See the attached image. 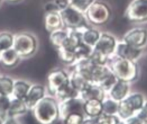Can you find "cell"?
<instances>
[{"instance_id": "obj_15", "label": "cell", "mask_w": 147, "mask_h": 124, "mask_svg": "<svg viewBox=\"0 0 147 124\" xmlns=\"http://www.w3.org/2000/svg\"><path fill=\"white\" fill-rule=\"evenodd\" d=\"M84 113L86 117L97 118L103 113L102 101L98 99H89L84 101Z\"/></svg>"}, {"instance_id": "obj_3", "label": "cell", "mask_w": 147, "mask_h": 124, "mask_svg": "<svg viewBox=\"0 0 147 124\" xmlns=\"http://www.w3.org/2000/svg\"><path fill=\"white\" fill-rule=\"evenodd\" d=\"M146 99L144 94L140 92H133L119 102L117 116L121 121H126L128 118L135 116L143 107Z\"/></svg>"}, {"instance_id": "obj_19", "label": "cell", "mask_w": 147, "mask_h": 124, "mask_svg": "<svg viewBox=\"0 0 147 124\" xmlns=\"http://www.w3.org/2000/svg\"><path fill=\"white\" fill-rule=\"evenodd\" d=\"M69 79L70 83L79 92V94L91 84V82L83 73L76 70L72 71V73L69 75Z\"/></svg>"}, {"instance_id": "obj_37", "label": "cell", "mask_w": 147, "mask_h": 124, "mask_svg": "<svg viewBox=\"0 0 147 124\" xmlns=\"http://www.w3.org/2000/svg\"><path fill=\"white\" fill-rule=\"evenodd\" d=\"M3 124H17L14 118H7L3 121Z\"/></svg>"}, {"instance_id": "obj_21", "label": "cell", "mask_w": 147, "mask_h": 124, "mask_svg": "<svg viewBox=\"0 0 147 124\" xmlns=\"http://www.w3.org/2000/svg\"><path fill=\"white\" fill-rule=\"evenodd\" d=\"M28 107L27 106L24 100L13 98L10 100V104L8 111V118H14L16 117L23 115L28 111Z\"/></svg>"}, {"instance_id": "obj_26", "label": "cell", "mask_w": 147, "mask_h": 124, "mask_svg": "<svg viewBox=\"0 0 147 124\" xmlns=\"http://www.w3.org/2000/svg\"><path fill=\"white\" fill-rule=\"evenodd\" d=\"M119 103L113 100L109 97H106L102 101V110L103 113L106 115H117Z\"/></svg>"}, {"instance_id": "obj_12", "label": "cell", "mask_w": 147, "mask_h": 124, "mask_svg": "<svg viewBox=\"0 0 147 124\" xmlns=\"http://www.w3.org/2000/svg\"><path fill=\"white\" fill-rule=\"evenodd\" d=\"M122 41L139 48H145L147 45V29L137 27L128 30L123 36Z\"/></svg>"}, {"instance_id": "obj_23", "label": "cell", "mask_w": 147, "mask_h": 124, "mask_svg": "<svg viewBox=\"0 0 147 124\" xmlns=\"http://www.w3.org/2000/svg\"><path fill=\"white\" fill-rule=\"evenodd\" d=\"M68 35V31L65 28H62L59 29H56L54 31L50 32V41L53 44V46L58 49L61 47L66 40Z\"/></svg>"}, {"instance_id": "obj_24", "label": "cell", "mask_w": 147, "mask_h": 124, "mask_svg": "<svg viewBox=\"0 0 147 124\" xmlns=\"http://www.w3.org/2000/svg\"><path fill=\"white\" fill-rule=\"evenodd\" d=\"M92 51H93V47H90V46L81 42L74 50L75 54H76V62L75 63H77L78 61H81V60H84L89 59L90 57V55H91Z\"/></svg>"}, {"instance_id": "obj_30", "label": "cell", "mask_w": 147, "mask_h": 124, "mask_svg": "<svg viewBox=\"0 0 147 124\" xmlns=\"http://www.w3.org/2000/svg\"><path fill=\"white\" fill-rule=\"evenodd\" d=\"M10 104L9 96L0 95V120L4 121L8 118V111Z\"/></svg>"}, {"instance_id": "obj_18", "label": "cell", "mask_w": 147, "mask_h": 124, "mask_svg": "<svg viewBox=\"0 0 147 124\" xmlns=\"http://www.w3.org/2000/svg\"><path fill=\"white\" fill-rule=\"evenodd\" d=\"M45 28L47 31L52 32L56 29L64 28L59 11H49L45 15Z\"/></svg>"}, {"instance_id": "obj_27", "label": "cell", "mask_w": 147, "mask_h": 124, "mask_svg": "<svg viewBox=\"0 0 147 124\" xmlns=\"http://www.w3.org/2000/svg\"><path fill=\"white\" fill-rule=\"evenodd\" d=\"M55 97H57L61 101V100H65V99H68V98L79 97V92L70 83L67 86H65L64 89H62L60 91H59L55 95Z\"/></svg>"}, {"instance_id": "obj_10", "label": "cell", "mask_w": 147, "mask_h": 124, "mask_svg": "<svg viewBox=\"0 0 147 124\" xmlns=\"http://www.w3.org/2000/svg\"><path fill=\"white\" fill-rule=\"evenodd\" d=\"M143 53H144V48L135 47L121 40V41H118L114 55L121 59L137 61L141 58Z\"/></svg>"}, {"instance_id": "obj_13", "label": "cell", "mask_w": 147, "mask_h": 124, "mask_svg": "<svg viewBox=\"0 0 147 124\" xmlns=\"http://www.w3.org/2000/svg\"><path fill=\"white\" fill-rule=\"evenodd\" d=\"M130 93V84L118 79L107 91V96L116 102H121Z\"/></svg>"}, {"instance_id": "obj_14", "label": "cell", "mask_w": 147, "mask_h": 124, "mask_svg": "<svg viewBox=\"0 0 147 124\" xmlns=\"http://www.w3.org/2000/svg\"><path fill=\"white\" fill-rule=\"evenodd\" d=\"M79 97L84 101L89 99H98L103 101L104 98L107 97V91L99 85L91 83L85 90L80 92Z\"/></svg>"}, {"instance_id": "obj_4", "label": "cell", "mask_w": 147, "mask_h": 124, "mask_svg": "<svg viewBox=\"0 0 147 124\" xmlns=\"http://www.w3.org/2000/svg\"><path fill=\"white\" fill-rule=\"evenodd\" d=\"M84 15L90 23L95 26H102L109 22L111 19L112 9L106 3L96 0Z\"/></svg>"}, {"instance_id": "obj_34", "label": "cell", "mask_w": 147, "mask_h": 124, "mask_svg": "<svg viewBox=\"0 0 147 124\" xmlns=\"http://www.w3.org/2000/svg\"><path fill=\"white\" fill-rule=\"evenodd\" d=\"M53 3H54L59 11L70 5V0H54Z\"/></svg>"}, {"instance_id": "obj_9", "label": "cell", "mask_w": 147, "mask_h": 124, "mask_svg": "<svg viewBox=\"0 0 147 124\" xmlns=\"http://www.w3.org/2000/svg\"><path fill=\"white\" fill-rule=\"evenodd\" d=\"M118 40L115 35L107 32H101L100 38L93 49L105 54L108 57H111L115 54Z\"/></svg>"}, {"instance_id": "obj_1", "label": "cell", "mask_w": 147, "mask_h": 124, "mask_svg": "<svg viewBox=\"0 0 147 124\" xmlns=\"http://www.w3.org/2000/svg\"><path fill=\"white\" fill-rule=\"evenodd\" d=\"M108 66L117 79L132 84L140 78V70L137 61L125 60L113 55L109 58Z\"/></svg>"}, {"instance_id": "obj_31", "label": "cell", "mask_w": 147, "mask_h": 124, "mask_svg": "<svg viewBox=\"0 0 147 124\" xmlns=\"http://www.w3.org/2000/svg\"><path fill=\"white\" fill-rule=\"evenodd\" d=\"M96 124H120L121 122L117 115H106L102 114L96 118Z\"/></svg>"}, {"instance_id": "obj_32", "label": "cell", "mask_w": 147, "mask_h": 124, "mask_svg": "<svg viewBox=\"0 0 147 124\" xmlns=\"http://www.w3.org/2000/svg\"><path fill=\"white\" fill-rule=\"evenodd\" d=\"M85 118V115L84 113H71L68 115L64 120V124H82L83 121Z\"/></svg>"}, {"instance_id": "obj_41", "label": "cell", "mask_w": 147, "mask_h": 124, "mask_svg": "<svg viewBox=\"0 0 147 124\" xmlns=\"http://www.w3.org/2000/svg\"><path fill=\"white\" fill-rule=\"evenodd\" d=\"M0 54H1V51H0Z\"/></svg>"}, {"instance_id": "obj_40", "label": "cell", "mask_w": 147, "mask_h": 124, "mask_svg": "<svg viewBox=\"0 0 147 124\" xmlns=\"http://www.w3.org/2000/svg\"><path fill=\"white\" fill-rule=\"evenodd\" d=\"M1 2H2V0H0V3H1Z\"/></svg>"}, {"instance_id": "obj_22", "label": "cell", "mask_w": 147, "mask_h": 124, "mask_svg": "<svg viewBox=\"0 0 147 124\" xmlns=\"http://www.w3.org/2000/svg\"><path fill=\"white\" fill-rule=\"evenodd\" d=\"M29 89H30V85L27 82H25L23 80H17V81L14 82V84H13L11 96L14 98L24 100Z\"/></svg>"}, {"instance_id": "obj_33", "label": "cell", "mask_w": 147, "mask_h": 124, "mask_svg": "<svg viewBox=\"0 0 147 124\" xmlns=\"http://www.w3.org/2000/svg\"><path fill=\"white\" fill-rule=\"evenodd\" d=\"M136 116L140 118L142 121H144L145 123H147V100L146 101V103L144 104L143 107L139 110V112L136 114Z\"/></svg>"}, {"instance_id": "obj_35", "label": "cell", "mask_w": 147, "mask_h": 124, "mask_svg": "<svg viewBox=\"0 0 147 124\" xmlns=\"http://www.w3.org/2000/svg\"><path fill=\"white\" fill-rule=\"evenodd\" d=\"M125 124H147L146 123H145L144 121H142L140 118H139L136 115L128 118L126 121H123Z\"/></svg>"}, {"instance_id": "obj_16", "label": "cell", "mask_w": 147, "mask_h": 124, "mask_svg": "<svg viewBox=\"0 0 147 124\" xmlns=\"http://www.w3.org/2000/svg\"><path fill=\"white\" fill-rule=\"evenodd\" d=\"M81 32V41L83 43L94 47L97 41L100 38L101 32L94 28H90L88 25L79 28Z\"/></svg>"}, {"instance_id": "obj_20", "label": "cell", "mask_w": 147, "mask_h": 124, "mask_svg": "<svg viewBox=\"0 0 147 124\" xmlns=\"http://www.w3.org/2000/svg\"><path fill=\"white\" fill-rule=\"evenodd\" d=\"M20 59V55L16 52L13 47L2 51L0 54V63L7 68L16 66L18 64Z\"/></svg>"}, {"instance_id": "obj_6", "label": "cell", "mask_w": 147, "mask_h": 124, "mask_svg": "<svg viewBox=\"0 0 147 124\" xmlns=\"http://www.w3.org/2000/svg\"><path fill=\"white\" fill-rule=\"evenodd\" d=\"M63 27L65 28H78L87 24V19L84 13L74 9L71 5L59 10Z\"/></svg>"}, {"instance_id": "obj_8", "label": "cell", "mask_w": 147, "mask_h": 124, "mask_svg": "<svg viewBox=\"0 0 147 124\" xmlns=\"http://www.w3.org/2000/svg\"><path fill=\"white\" fill-rule=\"evenodd\" d=\"M70 84L69 75L62 69H55L47 76V87L53 95H56Z\"/></svg>"}, {"instance_id": "obj_36", "label": "cell", "mask_w": 147, "mask_h": 124, "mask_svg": "<svg viewBox=\"0 0 147 124\" xmlns=\"http://www.w3.org/2000/svg\"><path fill=\"white\" fill-rule=\"evenodd\" d=\"M82 124H96V118H90V117H85Z\"/></svg>"}, {"instance_id": "obj_25", "label": "cell", "mask_w": 147, "mask_h": 124, "mask_svg": "<svg viewBox=\"0 0 147 124\" xmlns=\"http://www.w3.org/2000/svg\"><path fill=\"white\" fill-rule=\"evenodd\" d=\"M59 59L65 64L73 65L76 62V54L74 50H71L65 47H59L57 49Z\"/></svg>"}, {"instance_id": "obj_7", "label": "cell", "mask_w": 147, "mask_h": 124, "mask_svg": "<svg viewBox=\"0 0 147 124\" xmlns=\"http://www.w3.org/2000/svg\"><path fill=\"white\" fill-rule=\"evenodd\" d=\"M125 17L133 22H147V0H132L125 10Z\"/></svg>"}, {"instance_id": "obj_5", "label": "cell", "mask_w": 147, "mask_h": 124, "mask_svg": "<svg viewBox=\"0 0 147 124\" xmlns=\"http://www.w3.org/2000/svg\"><path fill=\"white\" fill-rule=\"evenodd\" d=\"M35 37L29 33H19L14 35L13 48L20 57H28L36 51Z\"/></svg>"}, {"instance_id": "obj_2", "label": "cell", "mask_w": 147, "mask_h": 124, "mask_svg": "<svg viewBox=\"0 0 147 124\" xmlns=\"http://www.w3.org/2000/svg\"><path fill=\"white\" fill-rule=\"evenodd\" d=\"M31 110L40 124H53L59 118V104L52 97H44Z\"/></svg>"}, {"instance_id": "obj_28", "label": "cell", "mask_w": 147, "mask_h": 124, "mask_svg": "<svg viewBox=\"0 0 147 124\" xmlns=\"http://www.w3.org/2000/svg\"><path fill=\"white\" fill-rule=\"evenodd\" d=\"M14 35L9 32L0 33V51H4L13 47Z\"/></svg>"}, {"instance_id": "obj_29", "label": "cell", "mask_w": 147, "mask_h": 124, "mask_svg": "<svg viewBox=\"0 0 147 124\" xmlns=\"http://www.w3.org/2000/svg\"><path fill=\"white\" fill-rule=\"evenodd\" d=\"M96 0H70V5L82 13H85Z\"/></svg>"}, {"instance_id": "obj_38", "label": "cell", "mask_w": 147, "mask_h": 124, "mask_svg": "<svg viewBox=\"0 0 147 124\" xmlns=\"http://www.w3.org/2000/svg\"><path fill=\"white\" fill-rule=\"evenodd\" d=\"M8 1H9V2H18V1H20V0H8Z\"/></svg>"}, {"instance_id": "obj_17", "label": "cell", "mask_w": 147, "mask_h": 124, "mask_svg": "<svg viewBox=\"0 0 147 124\" xmlns=\"http://www.w3.org/2000/svg\"><path fill=\"white\" fill-rule=\"evenodd\" d=\"M45 97V88L42 85H35L30 87L24 101L28 107L29 110H31L40 100H41Z\"/></svg>"}, {"instance_id": "obj_11", "label": "cell", "mask_w": 147, "mask_h": 124, "mask_svg": "<svg viewBox=\"0 0 147 124\" xmlns=\"http://www.w3.org/2000/svg\"><path fill=\"white\" fill-rule=\"evenodd\" d=\"M84 102L80 97L61 100L59 104V118L64 120L68 115L75 112L84 113Z\"/></svg>"}, {"instance_id": "obj_39", "label": "cell", "mask_w": 147, "mask_h": 124, "mask_svg": "<svg viewBox=\"0 0 147 124\" xmlns=\"http://www.w3.org/2000/svg\"><path fill=\"white\" fill-rule=\"evenodd\" d=\"M120 124H125V123H124V122H123V121H121V122L120 123Z\"/></svg>"}]
</instances>
